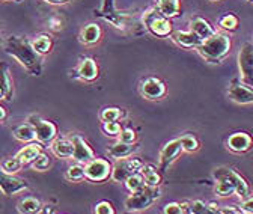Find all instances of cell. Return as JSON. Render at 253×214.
Instances as JSON below:
<instances>
[{"instance_id":"44dd1931","label":"cell","mask_w":253,"mask_h":214,"mask_svg":"<svg viewBox=\"0 0 253 214\" xmlns=\"http://www.w3.org/2000/svg\"><path fill=\"white\" fill-rule=\"evenodd\" d=\"M139 151V145L137 143H125V142H115L113 145H110L107 148V156L110 159L119 160V159H125V157H130L134 156L136 152Z\"/></svg>"},{"instance_id":"bcb514c9","label":"cell","mask_w":253,"mask_h":214,"mask_svg":"<svg viewBox=\"0 0 253 214\" xmlns=\"http://www.w3.org/2000/svg\"><path fill=\"white\" fill-rule=\"evenodd\" d=\"M8 2H14V0H0V3H8Z\"/></svg>"},{"instance_id":"ffe728a7","label":"cell","mask_w":253,"mask_h":214,"mask_svg":"<svg viewBox=\"0 0 253 214\" xmlns=\"http://www.w3.org/2000/svg\"><path fill=\"white\" fill-rule=\"evenodd\" d=\"M172 41L182 48H198L202 40L192 30H176L170 34Z\"/></svg>"},{"instance_id":"ab89813d","label":"cell","mask_w":253,"mask_h":214,"mask_svg":"<svg viewBox=\"0 0 253 214\" xmlns=\"http://www.w3.org/2000/svg\"><path fill=\"white\" fill-rule=\"evenodd\" d=\"M93 211L97 214H115V208L109 201H100L95 204Z\"/></svg>"},{"instance_id":"7c38bea8","label":"cell","mask_w":253,"mask_h":214,"mask_svg":"<svg viewBox=\"0 0 253 214\" xmlns=\"http://www.w3.org/2000/svg\"><path fill=\"white\" fill-rule=\"evenodd\" d=\"M181 152H184V149L179 137L166 142L160 151V156H158V169L162 172H166L176 162V159L181 156Z\"/></svg>"},{"instance_id":"7a4b0ae2","label":"cell","mask_w":253,"mask_h":214,"mask_svg":"<svg viewBox=\"0 0 253 214\" xmlns=\"http://www.w3.org/2000/svg\"><path fill=\"white\" fill-rule=\"evenodd\" d=\"M212 178L215 181L214 193L220 198H228L237 195L240 199H246L250 196L249 182L241 176L235 169L229 166L215 168L212 171Z\"/></svg>"},{"instance_id":"8992f818","label":"cell","mask_w":253,"mask_h":214,"mask_svg":"<svg viewBox=\"0 0 253 214\" xmlns=\"http://www.w3.org/2000/svg\"><path fill=\"white\" fill-rule=\"evenodd\" d=\"M143 165H145V162L140 157H136V156L119 159L112 166L110 178L115 182H124L130 175H133L136 172H140V169H142Z\"/></svg>"},{"instance_id":"836d02e7","label":"cell","mask_w":253,"mask_h":214,"mask_svg":"<svg viewBox=\"0 0 253 214\" xmlns=\"http://www.w3.org/2000/svg\"><path fill=\"white\" fill-rule=\"evenodd\" d=\"M124 186H125V189L128 190L130 193L137 192V190H140L142 187H145V181H143L142 173H140V172H136V173L130 175L128 178H126V179L124 181Z\"/></svg>"},{"instance_id":"ac0fdd59","label":"cell","mask_w":253,"mask_h":214,"mask_svg":"<svg viewBox=\"0 0 253 214\" xmlns=\"http://www.w3.org/2000/svg\"><path fill=\"white\" fill-rule=\"evenodd\" d=\"M103 38V30L98 23H87L79 34V41L83 45H95Z\"/></svg>"},{"instance_id":"1f68e13d","label":"cell","mask_w":253,"mask_h":214,"mask_svg":"<svg viewBox=\"0 0 253 214\" xmlns=\"http://www.w3.org/2000/svg\"><path fill=\"white\" fill-rule=\"evenodd\" d=\"M30 166L37 172H47L53 166V159H51V156L47 154V152L41 151L38 154V157L30 163Z\"/></svg>"},{"instance_id":"5bb4252c","label":"cell","mask_w":253,"mask_h":214,"mask_svg":"<svg viewBox=\"0 0 253 214\" xmlns=\"http://www.w3.org/2000/svg\"><path fill=\"white\" fill-rule=\"evenodd\" d=\"M228 98L237 104H253V87L240 79H232L228 87Z\"/></svg>"},{"instance_id":"5b68a950","label":"cell","mask_w":253,"mask_h":214,"mask_svg":"<svg viewBox=\"0 0 253 214\" xmlns=\"http://www.w3.org/2000/svg\"><path fill=\"white\" fill-rule=\"evenodd\" d=\"M160 196H162V192L158 187L145 186L140 190L133 192L128 198L125 199L124 208L128 213H140V211H145L149 207H152V204L157 199H160Z\"/></svg>"},{"instance_id":"9c48e42d","label":"cell","mask_w":253,"mask_h":214,"mask_svg":"<svg viewBox=\"0 0 253 214\" xmlns=\"http://www.w3.org/2000/svg\"><path fill=\"white\" fill-rule=\"evenodd\" d=\"M240 80L253 87V44L244 43L238 51Z\"/></svg>"},{"instance_id":"f35d334b","label":"cell","mask_w":253,"mask_h":214,"mask_svg":"<svg viewBox=\"0 0 253 214\" xmlns=\"http://www.w3.org/2000/svg\"><path fill=\"white\" fill-rule=\"evenodd\" d=\"M118 140L125 142V143H136L137 134H136V131L131 127H125V128L121 130V133L118 136Z\"/></svg>"},{"instance_id":"7402d4cb","label":"cell","mask_w":253,"mask_h":214,"mask_svg":"<svg viewBox=\"0 0 253 214\" xmlns=\"http://www.w3.org/2000/svg\"><path fill=\"white\" fill-rule=\"evenodd\" d=\"M190 30L195 32L202 41L215 34V29L211 26V23L201 15H195L190 18Z\"/></svg>"},{"instance_id":"7bdbcfd3","label":"cell","mask_w":253,"mask_h":214,"mask_svg":"<svg viewBox=\"0 0 253 214\" xmlns=\"http://www.w3.org/2000/svg\"><path fill=\"white\" fill-rule=\"evenodd\" d=\"M42 2L47 5H53V6H60V5H67L73 2V0H42Z\"/></svg>"},{"instance_id":"30bf717a","label":"cell","mask_w":253,"mask_h":214,"mask_svg":"<svg viewBox=\"0 0 253 214\" xmlns=\"http://www.w3.org/2000/svg\"><path fill=\"white\" fill-rule=\"evenodd\" d=\"M100 76V68H98V64L97 60L93 57H89V56H83L80 57V62L79 65L71 71V77L73 79H77V80H82V82H95Z\"/></svg>"},{"instance_id":"b9f144b4","label":"cell","mask_w":253,"mask_h":214,"mask_svg":"<svg viewBox=\"0 0 253 214\" xmlns=\"http://www.w3.org/2000/svg\"><path fill=\"white\" fill-rule=\"evenodd\" d=\"M48 26L50 29L53 30V32H59V30H62L63 27V20L60 15H53L50 20H48Z\"/></svg>"},{"instance_id":"4fadbf2b","label":"cell","mask_w":253,"mask_h":214,"mask_svg":"<svg viewBox=\"0 0 253 214\" xmlns=\"http://www.w3.org/2000/svg\"><path fill=\"white\" fill-rule=\"evenodd\" d=\"M27 189H29V184L26 179H21V178L15 176L14 173H8L0 168V192H2L6 198L18 195Z\"/></svg>"},{"instance_id":"f6af8a7d","label":"cell","mask_w":253,"mask_h":214,"mask_svg":"<svg viewBox=\"0 0 253 214\" xmlns=\"http://www.w3.org/2000/svg\"><path fill=\"white\" fill-rule=\"evenodd\" d=\"M6 116H8L6 109H5L3 106H0V122H3V121L6 119Z\"/></svg>"},{"instance_id":"9a60e30c","label":"cell","mask_w":253,"mask_h":214,"mask_svg":"<svg viewBox=\"0 0 253 214\" xmlns=\"http://www.w3.org/2000/svg\"><path fill=\"white\" fill-rule=\"evenodd\" d=\"M226 146L229 151L235 152V154H244V152L250 151L253 148V139L246 131H235L229 134L226 140Z\"/></svg>"},{"instance_id":"681fc988","label":"cell","mask_w":253,"mask_h":214,"mask_svg":"<svg viewBox=\"0 0 253 214\" xmlns=\"http://www.w3.org/2000/svg\"><path fill=\"white\" fill-rule=\"evenodd\" d=\"M249 2H253V0H249Z\"/></svg>"},{"instance_id":"52a82bcc","label":"cell","mask_w":253,"mask_h":214,"mask_svg":"<svg viewBox=\"0 0 253 214\" xmlns=\"http://www.w3.org/2000/svg\"><path fill=\"white\" fill-rule=\"evenodd\" d=\"M26 122L34 127L37 140L42 145H50L57 137V126L40 115H30Z\"/></svg>"},{"instance_id":"cb8c5ba5","label":"cell","mask_w":253,"mask_h":214,"mask_svg":"<svg viewBox=\"0 0 253 214\" xmlns=\"http://www.w3.org/2000/svg\"><path fill=\"white\" fill-rule=\"evenodd\" d=\"M154 6L160 11V14L170 20L181 14V0H155Z\"/></svg>"},{"instance_id":"8d00e7d4","label":"cell","mask_w":253,"mask_h":214,"mask_svg":"<svg viewBox=\"0 0 253 214\" xmlns=\"http://www.w3.org/2000/svg\"><path fill=\"white\" fill-rule=\"evenodd\" d=\"M163 213L166 214H184L188 213V202H168L163 207Z\"/></svg>"},{"instance_id":"f1b7e54d","label":"cell","mask_w":253,"mask_h":214,"mask_svg":"<svg viewBox=\"0 0 253 214\" xmlns=\"http://www.w3.org/2000/svg\"><path fill=\"white\" fill-rule=\"evenodd\" d=\"M126 116V110L116 107V106H107L103 107L100 112V121L101 122H113V121H121Z\"/></svg>"},{"instance_id":"74e56055","label":"cell","mask_w":253,"mask_h":214,"mask_svg":"<svg viewBox=\"0 0 253 214\" xmlns=\"http://www.w3.org/2000/svg\"><path fill=\"white\" fill-rule=\"evenodd\" d=\"M188 213H193V214H208L212 213L210 205L205 204L204 201H193V202H188Z\"/></svg>"},{"instance_id":"e0dca14e","label":"cell","mask_w":253,"mask_h":214,"mask_svg":"<svg viewBox=\"0 0 253 214\" xmlns=\"http://www.w3.org/2000/svg\"><path fill=\"white\" fill-rule=\"evenodd\" d=\"M14 95V83L11 77L9 65L0 60V101H9Z\"/></svg>"},{"instance_id":"e575fe53","label":"cell","mask_w":253,"mask_h":214,"mask_svg":"<svg viewBox=\"0 0 253 214\" xmlns=\"http://www.w3.org/2000/svg\"><path fill=\"white\" fill-rule=\"evenodd\" d=\"M23 163L14 156V157H8V159H5L2 163H0V168H2L5 172H8V173H17V172H20L21 169H23Z\"/></svg>"},{"instance_id":"484cf974","label":"cell","mask_w":253,"mask_h":214,"mask_svg":"<svg viewBox=\"0 0 253 214\" xmlns=\"http://www.w3.org/2000/svg\"><path fill=\"white\" fill-rule=\"evenodd\" d=\"M42 204L38 198L35 196H26L23 198L18 204H17V211L21 214H35V213H41Z\"/></svg>"},{"instance_id":"f546056e","label":"cell","mask_w":253,"mask_h":214,"mask_svg":"<svg viewBox=\"0 0 253 214\" xmlns=\"http://www.w3.org/2000/svg\"><path fill=\"white\" fill-rule=\"evenodd\" d=\"M238 26H240V20L234 12H226L218 18V27L221 30H225V32H229V34L237 32Z\"/></svg>"},{"instance_id":"2e32d148","label":"cell","mask_w":253,"mask_h":214,"mask_svg":"<svg viewBox=\"0 0 253 214\" xmlns=\"http://www.w3.org/2000/svg\"><path fill=\"white\" fill-rule=\"evenodd\" d=\"M74 145V154L73 159L79 163L86 165L87 162H90L92 159H95V152L90 148V145L80 136V134H71L70 136Z\"/></svg>"},{"instance_id":"d6a6232c","label":"cell","mask_w":253,"mask_h":214,"mask_svg":"<svg viewBox=\"0 0 253 214\" xmlns=\"http://www.w3.org/2000/svg\"><path fill=\"white\" fill-rule=\"evenodd\" d=\"M179 140H181L182 149L185 152H196L201 148L199 139L195 134H192V133H185V134L179 136Z\"/></svg>"},{"instance_id":"277c9868","label":"cell","mask_w":253,"mask_h":214,"mask_svg":"<svg viewBox=\"0 0 253 214\" xmlns=\"http://www.w3.org/2000/svg\"><path fill=\"white\" fill-rule=\"evenodd\" d=\"M142 23H143V26H145V29L148 30V32L151 35L157 37V38L170 37V34L173 32L170 18L160 14V11H158L155 6H151L149 9H146L143 12Z\"/></svg>"},{"instance_id":"ba28073f","label":"cell","mask_w":253,"mask_h":214,"mask_svg":"<svg viewBox=\"0 0 253 214\" xmlns=\"http://www.w3.org/2000/svg\"><path fill=\"white\" fill-rule=\"evenodd\" d=\"M139 94L149 101H157V100H162L166 97L168 86L160 77L148 76V77L142 79L139 83Z\"/></svg>"},{"instance_id":"6da1fadb","label":"cell","mask_w":253,"mask_h":214,"mask_svg":"<svg viewBox=\"0 0 253 214\" xmlns=\"http://www.w3.org/2000/svg\"><path fill=\"white\" fill-rule=\"evenodd\" d=\"M5 53L14 57L21 67H24V70L30 76L35 77L42 76L44 71L42 56L35 51L29 38L17 37V35L8 37L5 41Z\"/></svg>"},{"instance_id":"c3c4849f","label":"cell","mask_w":253,"mask_h":214,"mask_svg":"<svg viewBox=\"0 0 253 214\" xmlns=\"http://www.w3.org/2000/svg\"><path fill=\"white\" fill-rule=\"evenodd\" d=\"M210 2H217V0H210Z\"/></svg>"},{"instance_id":"ee69618b","label":"cell","mask_w":253,"mask_h":214,"mask_svg":"<svg viewBox=\"0 0 253 214\" xmlns=\"http://www.w3.org/2000/svg\"><path fill=\"white\" fill-rule=\"evenodd\" d=\"M218 213H223V214H241L240 208H220Z\"/></svg>"},{"instance_id":"4316f807","label":"cell","mask_w":253,"mask_h":214,"mask_svg":"<svg viewBox=\"0 0 253 214\" xmlns=\"http://www.w3.org/2000/svg\"><path fill=\"white\" fill-rule=\"evenodd\" d=\"M30 43H32V47L35 48V51L41 56H45L53 50V40H51V35L48 34H41L35 37Z\"/></svg>"},{"instance_id":"603a6c76","label":"cell","mask_w":253,"mask_h":214,"mask_svg":"<svg viewBox=\"0 0 253 214\" xmlns=\"http://www.w3.org/2000/svg\"><path fill=\"white\" fill-rule=\"evenodd\" d=\"M42 148H44V145L40 143L38 140L27 142V143L17 152L15 157H17L24 166H27V165H30L32 162H34V160L38 157V154L42 151Z\"/></svg>"},{"instance_id":"3957f363","label":"cell","mask_w":253,"mask_h":214,"mask_svg":"<svg viewBox=\"0 0 253 214\" xmlns=\"http://www.w3.org/2000/svg\"><path fill=\"white\" fill-rule=\"evenodd\" d=\"M231 47H232V41L229 35L215 32L210 38L204 40L196 50L205 62L215 65V64H220L221 60L229 54Z\"/></svg>"},{"instance_id":"60d3db41","label":"cell","mask_w":253,"mask_h":214,"mask_svg":"<svg viewBox=\"0 0 253 214\" xmlns=\"http://www.w3.org/2000/svg\"><path fill=\"white\" fill-rule=\"evenodd\" d=\"M238 208L241 210V213L253 214V196H249L246 199H241V204H240Z\"/></svg>"},{"instance_id":"8fae6325","label":"cell","mask_w":253,"mask_h":214,"mask_svg":"<svg viewBox=\"0 0 253 214\" xmlns=\"http://www.w3.org/2000/svg\"><path fill=\"white\" fill-rule=\"evenodd\" d=\"M86 179L90 182H104L110 178L112 173V165L104 159H92L84 165Z\"/></svg>"},{"instance_id":"83f0119b","label":"cell","mask_w":253,"mask_h":214,"mask_svg":"<svg viewBox=\"0 0 253 214\" xmlns=\"http://www.w3.org/2000/svg\"><path fill=\"white\" fill-rule=\"evenodd\" d=\"M12 136L15 140L18 142H23V143H27V142H34L37 140V136H35V130L32 127L29 122H24V124L15 127L12 130Z\"/></svg>"},{"instance_id":"7dc6e473","label":"cell","mask_w":253,"mask_h":214,"mask_svg":"<svg viewBox=\"0 0 253 214\" xmlns=\"http://www.w3.org/2000/svg\"><path fill=\"white\" fill-rule=\"evenodd\" d=\"M3 41H2V35H0V44H2Z\"/></svg>"},{"instance_id":"d590c367","label":"cell","mask_w":253,"mask_h":214,"mask_svg":"<svg viewBox=\"0 0 253 214\" xmlns=\"http://www.w3.org/2000/svg\"><path fill=\"white\" fill-rule=\"evenodd\" d=\"M122 127L118 121H113V122H101V131L104 136L107 137H118L119 133H121Z\"/></svg>"},{"instance_id":"d6986e66","label":"cell","mask_w":253,"mask_h":214,"mask_svg":"<svg viewBox=\"0 0 253 214\" xmlns=\"http://www.w3.org/2000/svg\"><path fill=\"white\" fill-rule=\"evenodd\" d=\"M50 151L57 159H73L74 145L71 137H56L50 143Z\"/></svg>"},{"instance_id":"4dcf8cb0","label":"cell","mask_w":253,"mask_h":214,"mask_svg":"<svg viewBox=\"0 0 253 214\" xmlns=\"http://www.w3.org/2000/svg\"><path fill=\"white\" fill-rule=\"evenodd\" d=\"M65 178L71 182H82L83 179H86V172H84V165L76 162L74 165H71L67 172H65Z\"/></svg>"},{"instance_id":"d4e9b609","label":"cell","mask_w":253,"mask_h":214,"mask_svg":"<svg viewBox=\"0 0 253 214\" xmlns=\"http://www.w3.org/2000/svg\"><path fill=\"white\" fill-rule=\"evenodd\" d=\"M140 173L143 176V181H145V186H149V187H160L162 181H163V176H162V171L152 166V165H143L142 169H140Z\"/></svg>"}]
</instances>
